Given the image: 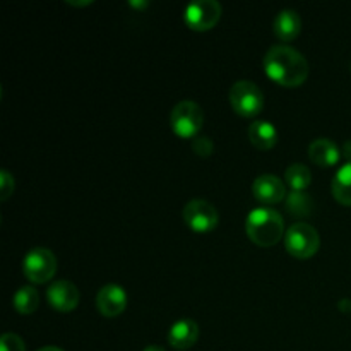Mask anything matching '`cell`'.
<instances>
[{"label":"cell","instance_id":"6da1fadb","mask_svg":"<svg viewBox=\"0 0 351 351\" xmlns=\"http://www.w3.org/2000/svg\"><path fill=\"white\" fill-rule=\"evenodd\" d=\"M264 71L285 88L302 86L308 77V62L304 55L288 45H276L267 50L264 57Z\"/></svg>","mask_w":351,"mask_h":351},{"label":"cell","instance_id":"7a4b0ae2","mask_svg":"<svg viewBox=\"0 0 351 351\" xmlns=\"http://www.w3.org/2000/svg\"><path fill=\"white\" fill-rule=\"evenodd\" d=\"M247 237L259 247L276 245L285 235L283 216L271 208H257L245 219Z\"/></svg>","mask_w":351,"mask_h":351},{"label":"cell","instance_id":"3957f363","mask_svg":"<svg viewBox=\"0 0 351 351\" xmlns=\"http://www.w3.org/2000/svg\"><path fill=\"white\" fill-rule=\"evenodd\" d=\"M285 247H287V252L297 259H311L321 247V237L314 226L298 221L293 223L285 233Z\"/></svg>","mask_w":351,"mask_h":351},{"label":"cell","instance_id":"277c9868","mask_svg":"<svg viewBox=\"0 0 351 351\" xmlns=\"http://www.w3.org/2000/svg\"><path fill=\"white\" fill-rule=\"evenodd\" d=\"M170 123L178 137L195 139L204 125V112L195 101H180L171 110Z\"/></svg>","mask_w":351,"mask_h":351},{"label":"cell","instance_id":"5b68a950","mask_svg":"<svg viewBox=\"0 0 351 351\" xmlns=\"http://www.w3.org/2000/svg\"><path fill=\"white\" fill-rule=\"evenodd\" d=\"M23 273L31 283H47L57 273V257L45 247H34L24 256Z\"/></svg>","mask_w":351,"mask_h":351},{"label":"cell","instance_id":"8992f818","mask_svg":"<svg viewBox=\"0 0 351 351\" xmlns=\"http://www.w3.org/2000/svg\"><path fill=\"white\" fill-rule=\"evenodd\" d=\"M230 105L242 117L259 115L264 106L263 91L252 81H237L230 88Z\"/></svg>","mask_w":351,"mask_h":351},{"label":"cell","instance_id":"52a82bcc","mask_svg":"<svg viewBox=\"0 0 351 351\" xmlns=\"http://www.w3.org/2000/svg\"><path fill=\"white\" fill-rule=\"evenodd\" d=\"M184 221L192 232L209 233L218 226L219 213L215 206L204 199H192L184 206Z\"/></svg>","mask_w":351,"mask_h":351},{"label":"cell","instance_id":"ba28073f","mask_svg":"<svg viewBox=\"0 0 351 351\" xmlns=\"http://www.w3.org/2000/svg\"><path fill=\"white\" fill-rule=\"evenodd\" d=\"M223 7L216 0H195L184 10V21L191 29L209 31L221 19Z\"/></svg>","mask_w":351,"mask_h":351},{"label":"cell","instance_id":"9c48e42d","mask_svg":"<svg viewBox=\"0 0 351 351\" xmlns=\"http://www.w3.org/2000/svg\"><path fill=\"white\" fill-rule=\"evenodd\" d=\"M127 307V291L120 285L110 283L99 288L96 295V308L103 317H119Z\"/></svg>","mask_w":351,"mask_h":351},{"label":"cell","instance_id":"30bf717a","mask_svg":"<svg viewBox=\"0 0 351 351\" xmlns=\"http://www.w3.org/2000/svg\"><path fill=\"white\" fill-rule=\"evenodd\" d=\"M79 293L77 287H75L72 281L60 280L51 283L47 288V300L50 304L51 308H55L57 312H71L74 311L79 305Z\"/></svg>","mask_w":351,"mask_h":351},{"label":"cell","instance_id":"8fae6325","mask_svg":"<svg viewBox=\"0 0 351 351\" xmlns=\"http://www.w3.org/2000/svg\"><path fill=\"white\" fill-rule=\"evenodd\" d=\"M254 197L266 206H274L287 197V185L276 175H261L254 180L252 185Z\"/></svg>","mask_w":351,"mask_h":351},{"label":"cell","instance_id":"7c38bea8","mask_svg":"<svg viewBox=\"0 0 351 351\" xmlns=\"http://www.w3.org/2000/svg\"><path fill=\"white\" fill-rule=\"evenodd\" d=\"M199 339V326L192 319H182L170 328L168 343L177 350H187L194 346Z\"/></svg>","mask_w":351,"mask_h":351},{"label":"cell","instance_id":"4fadbf2b","mask_svg":"<svg viewBox=\"0 0 351 351\" xmlns=\"http://www.w3.org/2000/svg\"><path fill=\"white\" fill-rule=\"evenodd\" d=\"M308 158L317 167L329 168L338 163L339 158H341V151L331 139L319 137V139L312 141L311 146H308Z\"/></svg>","mask_w":351,"mask_h":351},{"label":"cell","instance_id":"5bb4252c","mask_svg":"<svg viewBox=\"0 0 351 351\" xmlns=\"http://www.w3.org/2000/svg\"><path fill=\"white\" fill-rule=\"evenodd\" d=\"M273 31L281 41L295 40L302 31L300 14L293 9L280 10L273 21Z\"/></svg>","mask_w":351,"mask_h":351},{"label":"cell","instance_id":"9a60e30c","mask_svg":"<svg viewBox=\"0 0 351 351\" xmlns=\"http://www.w3.org/2000/svg\"><path fill=\"white\" fill-rule=\"evenodd\" d=\"M249 141L261 151H269L278 143V130L267 120H256L249 125Z\"/></svg>","mask_w":351,"mask_h":351},{"label":"cell","instance_id":"2e32d148","mask_svg":"<svg viewBox=\"0 0 351 351\" xmlns=\"http://www.w3.org/2000/svg\"><path fill=\"white\" fill-rule=\"evenodd\" d=\"M331 191L336 201L343 206H351V161L336 171L331 182Z\"/></svg>","mask_w":351,"mask_h":351},{"label":"cell","instance_id":"e0dca14e","mask_svg":"<svg viewBox=\"0 0 351 351\" xmlns=\"http://www.w3.org/2000/svg\"><path fill=\"white\" fill-rule=\"evenodd\" d=\"M14 308L19 312L21 315H29L33 314L34 311L40 305V295L34 290L33 287H21L19 290L14 293L12 298Z\"/></svg>","mask_w":351,"mask_h":351},{"label":"cell","instance_id":"ac0fdd59","mask_svg":"<svg viewBox=\"0 0 351 351\" xmlns=\"http://www.w3.org/2000/svg\"><path fill=\"white\" fill-rule=\"evenodd\" d=\"M285 182H287L291 191L304 192L311 185L312 173L305 165L293 163L285 170Z\"/></svg>","mask_w":351,"mask_h":351},{"label":"cell","instance_id":"d6986e66","mask_svg":"<svg viewBox=\"0 0 351 351\" xmlns=\"http://www.w3.org/2000/svg\"><path fill=\"white\" fill-rule=\"evenodd\" d=\"M287 209L293 216H307L312 209V201L305 192H297L291 191L288 192L287 197Z\"/></svg>","mask_w":351,"mask_h":351},{"label":"cell","instance_id":"ffe728a7","mask_svg":"<svg viewBox=\"0 0 351 351\" xmlns=\"http://www.w3.org/2000/svg\"><path fill=\"white\" fill-rule=\"evenodd\" d=\"M0 351H26V345L17 335L7 332L0 339Z\"/></svg>","mask_w":351,"mask_h":351},{"label":"cell","instance_id":"44dd1931","mask_svg":"<svg viewBox=\"0 0 351 351\" xmlns=\"http://www.w3.org/2000/svg\"><path fill=\"white\" fill-rule=\"evenodd\" d=\"M16 189V182L9 171H0V201H7Z\"/></svg>","mask_w":351,"mask_h":351},{"label":"cell","instance_id":"7402d4cb","mask_svg":"<svg viewBox=\"0 0 351 351\" xmlns=\"http://www.w3.org/2000/svg\"><path fill=\"white\" fill-rule=\"evenodd\" d=\"M192 149L199 156H209L213 153V149H215V144H213V141L208 136H199L195 139H192Z\"/></svg>","mask_w":351,"mask_h":351},{"label":"cell","instance_id":"603a6c76","mask_svg":"<svg viewBox=\"0 0 351 351\" xmlns=\"http://www.w3.org/2000/svg\"><path fill=\"white\" fill-rule=\"evenodd\" d=\"M144 351H167V350L161 348V346H158V345H149L144 348Z\"/></svg>","mask_w":351,"mask_h":351},{"label":"cell","instance_id":"cb8c5ba5","mask_svg":"<svg viewBox=\"0 0 351 351\" xmlns=\"http://www.w3.org/2000/svg\"><path fill=\"white\" fill-rule=\"evenodd\" d=\"M38 351H64V350L57 348V346H45V348H41V350H38Z\"/></svg>","mask_w":351,"mask_h":351}]
</instances>
